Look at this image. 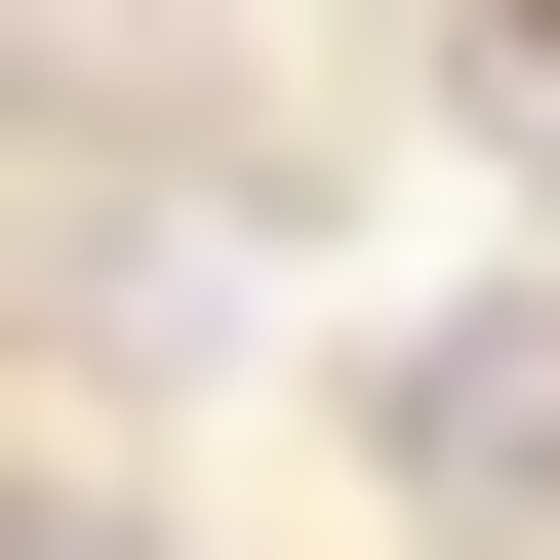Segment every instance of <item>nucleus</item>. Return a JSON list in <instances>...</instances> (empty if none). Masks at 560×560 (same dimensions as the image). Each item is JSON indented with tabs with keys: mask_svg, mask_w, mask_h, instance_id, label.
Segmentation results:
<instances>
[{
	"mask_svg": "<svg viewBox=\"0 0 560 560\" xmlns=\"http://www.w3.org/2000/svg\"><path fill=\"white\" fill-rule=\"evenodd\" d=\"M361 480H400V560H560V280L361 320Z\"/></svg>",
	"mask_w": 560,
	"mask_h": 560,
	"instance_id": "nucleus-1",
	"label": "nucleus"
},
{
	"mask_svg": "<svg viewBox=\"0 0 560 560\" xmlns=\"http://www.w3.org/2000/svg\"><path fill=\"white\" fill-rule=\"evenodd\" d=\"M480 120H521V200H560V0H480Z\"/></svg>",
	"mask_w": 560,
	"mask_h": 560,
	"instance_id": "nucleus-2",
	"label": "nucleus"
},
{
	"mask_svg": "<svg viewBox=\"0 0 560 560\" xmlns=\"http://www.w3.org/2000/svg\"><path fill=\"white\" fill-rule=\"evenodd\" d=\"M0 560H161V521H120V480H0Z\"/></svg>",
	"mask_w": 560,
	"mask_h": 560,
	"instance_id": "nucleus-3",
	"label": "nucleus"
}]
</instances>
